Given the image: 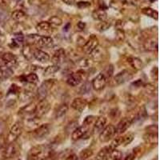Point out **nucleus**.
<instances>
[{
	"label": "nucleus",
	"mask_w": 160,
	"mask_h": 160,
	"mask_svg": "<svg viewBox=\"0 0 160 160\" xmlns=\"http://www.w3.org/2000/svg\"><path fill=\"white\" fill-rule=\"evenodd\" d=\"M27 40L29 44L40 46V47H51L53 45V38L47 35H29L27 36Z\"/></svg>",
	"instance_id": "f257e3e1"
},
{
	"label": "nucleus",
	"mask_w": 160,
	"mask_h": 160,
	"mask_svg": "<svg viewBox=\"0 0 160 160\" xmlns=\"http://www.w3.org/2000/svg\"><path fill=\"white\" fill-rule=\"evenodd\" d=\"M55 83H56L55 79H48L45 80L40 85L38 91H37V95H38V98H39V100L44 99V98H47V96L48 95L51 90L53 88V87L55 85Z\"/></svg>",
	"instance_id": "f03ea898"
},
{
	"label": "nucleus",
	"mask_w": 160,
	"mask_h": 160,
	"mask_svg": "<svg viewBox=\"0 0 160 160\" xmlns=\"http://www.w3.org/2000/svg\"><path fill=\"white\" fill-rule=\"evenodd\" d=\"M50 108H51V104L46 98L39 100L38 103L36 105L34 115H35V118H40L49 111Z\"/></svg>",
	"instance_id": "7ed1b4c3"
},
{
	"label": "nucleus",
	"mask_w": 160,
	"mask_h": 160,
	"mask_svg": "<svg viewBox=\"0 0 160 160\" xmlns=\"http://www.w3.org/2000/svg\"><path fill=\"white\" fill-rule=\"evenodd\" d=\"M107 83H108V78L103 75V73H100L92 80L91 86L95 91H100L104 89Z\"/></svg>",
	"instance_id": "20e7f679"
},
{
	"label": "nucleus",
	"mask_w": 160,
	"mask_h": 160,
	"mask_svg": "<svg viewBox=\"0 0 160 160\" xmlns=\"http://www.w3.org/2000/svg\"><path fill=\"white\" fill-rule=\"evenodd\" d=\"M22 132V122H16L10 129L9 135H8V142H14Z\"/></svg>",
	"instance_id": "39448f33"
},
{
	"label": "nucleus",
	"mask_w": 160,
	"mask_h": 160,
	"mask_svg": "<svg viewBox=\"0 0 160 160\" xmlns=\"http://www.w3.org/2000/svg\"><path fill=\"white\" fill-rule=\"evenodd\" d=\"M115 135V128L113 125L106 126L105 128L99 133V140L102 142H107Z\"/></svg>",
	"instance_id": "423d86ee"
},
{
	"label": "nucleus",
	"mask_w": 160,
	"mask_h": 160,
	"mask_svg": "<svg viewBox=\"0 0 160 160\" xmlns=\"http://www.w3.org/2000/svg\"><path fill=\"white\" fill-rule=\"evenodd\" d=\"M133 77L132 73L128 70H123L121 72L118 73L114 78H113V82L115 85H121L124 82H128V80L131 79Z\"/></svg>",
	"instance_id": "0eeeda50"
},
{
	"label": "nucleus",
	"mask_w": 160,
	"mask_h": 160,
	"mask_svg": "<svg viewBox=\"0 0 160 160\" xmlns=\"http://www.w3.org/2000/svg\"><path fill=\"white\" fill-rule=\"evenodd\" d=\"M134 120H135L134 117H132V118L126 117V118H122L115 128V134L119 135V134H122L123 132H125L131 127L132 122H134Z\"/></svg>",
	"instance_id": "6e6552de"
},
{
	"label": "nucleus",
	"mask_w": 160,
	"mask_h": 160,
	"mask_svg": "<svg viewBox=\"0 0 160 160\" xmlns=\"http://www.w3.org/2000/svg\"><path fill=\"white\" fill-rule=\"evenodd\" d=\"M34 137L36 139L41 140L47 138L50 134V126L49 124H42L34 131Z\"/></svg>",
	"instance_id": "1a4fd4ad"
},
{
	"label": "nucleus",
	"mask_w": 160,
	"mask_h": 160,
	"mask_svg": "<svg viewBox=\"0 0 160 160\" xmlns=\"http://www.w3.org/2000/svg\"><path fill=\"white\" fill-rule=\"evenodd\" d=\"M83 75L84 71H79L78 72L73 73L68 77V80H67V82L69 86L71 87H77V86L79 85L82 81V78H83Z\"/></svg>",
	"instance_id": "9d476101"
},
{
	"label": "nucleus",
	"mask_w": 160,
	"mask_h": 160,
	"mask_svg": "<svg viewBox=\"0 0 160 160\" xmlns=\"http://www.w3.org/2000/svg\"><path fill=\"white\" fill-rule=\"evenodd\" d=\"M98 46V39L95 35H91L89 39L86 42L83 46V51L86 54L91 55L92 51Z\"/></svg>",
	"instance_id": "9b49d317"
},
{
	"label": "nucleus",
	"mask_w": 160,
	"mask_h": 160,
	"mask_svg": "<svg viewBox=\"0 0 160 160\" xmlns=\"http://www.w3.org/2000/svg\"><path fill=\"white\" fill-rule=\"evenodd\" d=\"M2 58L4 61L6 67H8L10 68H12L18 64V59L15 55H13L12 53H4L2 55Z\"/></svg>",
	"instance_id": "f8f14e48"
},
{
	"label": "nucleus",
	"mask_w": 160,
	"mask_h": 160,
	"mask_svg": "<svg viewBox=\"0 0 160 160\" xmlns=\"http://www.w3.org/2000/svg\"><path fill=\"white\" fill-rule=\"evenodd\" d=\"M88 106L87 100L83 98H75L71 102V108L78 112H82Z\"/></svg>",
	"instance_id": "ddd939ff"
},
{
	"label": "nucleus",
	"mask_w": 160,
	"mask_h": 160,
	"mask_svg": "<svg viewBox=\"0 0 160 160\" xmlns=\"http://www.w3.org/2000/svg\"><path fill=\"white\" fill-rule=\"evenodd\" d=\"M65 58H66V51H64L62 48H60V49L57 50V51L54 53L51 61H52L53 64L59 66L60 64L62 63V62H64Z\"/></svg>",
	"instance_id": "4468645a"
},
{
	"label": "nucleus",
	"mask_w": 160,
	"mask_h": 160,
	"mask_svg": "<svg viewBox=\"0 0 160 160\" xmlns=\"http://www.w3.org/2000/svg\"><path fill=\"white\" fill-rule=\"evenodd\" d=\"M108 122V119L104 116H99L95 118V123H94V128L93 131L95 133H100L105 128Z\"/></svg>",
	"instance_id": "2eb2a0df"
},
{
	"label": "nucleus",
	"mask_w": 160,
	"mask_h": 160,
	"mask_svg": "<svg viewBox=\"0 0 160 160\" xmlns=\"http://www.w3.org/2000/svg\"><path fill=\"white\" fill-rule=\"evenodd\" d=\"M17 153L16 147L13 142H10L5 148H4L3 151H2V156L5 159L8 158H11L13 157H15Z\"/></svg>",
	"instance_id": "dca6fc26"
},
{
	"label": "nucleus",
	"mask_w": 160,
	"mask_h": 160,
	"mask_svg": "<svg viewBox=\"0 0 160 160\" xmlns=\"http://www.w3.org/2000/svg\"><path fill=\"white\" fill-rule=\"evenodd\" d=\"M35 108H36V105L34 102H31V103L26 105L18 111V115L22 117L28 116V115H31L35 114Z\"/></svg>",
	"instance_id": "f3484780"
},
{
	"label": "nucleus",
	"mask_w": 160,
	"mask_h": 160,
	"mask_svg": "<svg viewBox=\"0 0 160 160\" xmlns=\"http://www.w3.org/2000/svg\"><path fill=\"white\" fill-rule=\"evenodd\" d=\"M43 153V149L41 146H37L31 148L28 154V159L29 160H39L41 155Z\"/></svg>",
	"instance_id": "a211bd4d"
},
{
	"label": "nucleus",
	"mask_w": 160,
	"mask_h": 160,
	"mask_svg": "<svg viewBox=\"0 0 160 160\" xmlns=\"http://www.w3.org/2000/svg\"><path fill=\"white\" fill-rule=\"evenodd\" d=\"M34 58L39 62L45 63L50 60V55L42 50L37 49L34 51Z\"/></svg>",
	"instance_id": "6ab92c4d"
},
{
	"label": "nucleus",
	"mask_w": 160,
	"mask_h": 160,
	"mask_svg": "<svg viewBox=\"0 0 160 160\" xmlns=\"http://www.w3.org/2000/svg\"><path fill=\"white\" fill-rule=\"evenodd\" d=\"M36 30L40 34H43V35H48L51 31V26L48 22L42 21L37 24Z\"/></svg>",
	"instance_id": "aec40b11"
},
{
	"label": "nucleus",
	"mask_w": 160,
	"mask_h": 160,
	"mask_svg": "<svg viewBox=\"0 0 160 160\" xmlns=\"http://www.w3.org/2000/svg\"><path fill=\"white\" fill-rule=\"evenodd\" d=\"M86 133H87V128L86 127H84V126L78 127V128H76L72 131L71 138L74 141H77V140L82 138L85 135Z\"/></svg>",
	"instance_id": "412c9836"
},
{
	"label": "nucleus",
	"mask_w": 160,
	"mask_h": 160,
	"mask_svg": "<svg viewBox=\"0 0 160 160\" xmlns=\"http://www.w3.org/2000/svg\"><path fill=\"white\" fill-rule=\"evenodd\" d=\"M144 48L149 51H154L158 50V39L157 38H151L148 39L144 43Z\"/></svg>",
	"instance_id": "4be33fe9"
},
{
	"label": "nucleus",
	"mask_w": 160,
	"mask_h": 160,
	"mask_svg": "<svg viewBox=\"0 0 160 160\" xmlns=\"http://www.w3.org/2000/svg\"><path fill=\"white\" fill-rule=\"evenodd\" d=\"M22 54L28 61H31L34 58V51L30 44H26L22 47Z\"/></svg>",
	"instance_id": "5701e85b"
},
{
	"label": "nucleus",
	"mask_w": 160,
	"mask_h": 160,
	"mask_svg": "<svg viewBox=\"0 0 160 160\" xmlns=\"http://www.w3.org/2000/svg\"><path fill=\"white\" fill-rule=\"evenodd\" d=\"M107 16H108V14L105 11V10L102 9V8L95 10L92 13L93 18L95 20H97V21H100V22L107 19Z\"/></svg>",
	"instance_id": "b1692460"
},
{
	"label": "nucleus",
	"mask_w": 160,
	"mask_h": 160,
	"mask_svg": "<svg viewBox=\"0 0 160 160\" xmlns=\"http://www.w3.org/2000/svg\"><path fill=\"white\" fill-rule=\"evenodd\" d=\"M111 151L110 147H105L102 149H101L99 151V152L98 153V155L96 156L97 160H108L109 158L110 154H111Z\"/></svg>",
	"instance_id": "393cba45"
},
{
	"label": "nucleus",
	"mask_w": 160,
	"mask_h": 160,
	"mask_svg": "<svg viewBox=\"0 0 160 160\" xmlns=\"http://www.w3.org/2000/svg\"><path fill=\"white\" fill-rule=\"evenodd\" d=\"M12 75L13 71L11 68L6 67V66L0 68V82H2L7 78H9Z\"/></svg>",
	"instance_id": "a878e982"
},
{
	"label": "nucleus",
	"mask_w": 160,
	"mask_h": 160,
	"mask_svg": "<svg viewBox=\"0 0 160 160\" xmlns=\"http://www.w3.org/2000/svg\"><path fill=\"white\" fill-rule=\"evenodd\" d=\"M105 51L102 48H100V47H97L94 51H92L91 55L92 56V58L95 61H99V60L102 59L104 56H105Z\"/></svg>",
	"instance_id": "bb28decb"
},
{
	"label": "nucleus",
	"mask_w": 160,
	"mask_h": 160,
	"mask_svg": "<svg viewBox=\"0 0 160 160\" xmlns=\"http://www.w3.org/2000/svg\"><path fill=\"white\" fill-rule=\"evenodd\" d=\"M144 140L149 144H158V133H147Z\"/></svg>",
	"instance_id": "cd10ccee"
},
{
	"label": "nucleus",
	"mask_w": 160,
	"mask_h": 160,
	"mask_svg": "<svg viewBox=\"0 0 160 160\" xmlns=\"http://www.w3.org/2000/svg\"><path fill=\"white\" fill-rule=\"evenodd\" d=\"M11 18L15 21H16V22H22V21L26 19L27 15H26V14L22 11L18 10V11H13L12 14H11Z\"/></svg>",
	"instance_id": "c85d7f7f"
},
{
	"label": "nucleus",
	"mask_w": 160,
	"mask_h": 160,
	"mask_svg": "<svg viewBox=\"0 0 160 160\" xmlns=\"http://www.w3.org/2000/svg\"><path fill=\"white\" fill-rule=\"evenodd\" d=\"M68 111V105L67 103L61 104V105L57 108L56 111H55V116L56 118H59L61 117L64 116L67 114Z\"/></svg>",
	"instance_id": "c756f323"
},
{
	"label": "nucleus",
	"mask_w": 160,
	"mask_h": 160,
	"mask_svg": "<svg viewBox=\"0 0 160 160\" xmlns=\"http://www.w3.org/2000/svg\"><path fill=\"white\" fill-rule=\"evenodd\" d=\"M142 14H144L145 15L148 17H151V18H154V19H158V11H155V10L152 9V8H143L142 10Z\"/></svg>",
	"instance_id": "7c9ffc66"
},
{
	"label": "nucleus",
	"mask_w": 160,
	"mask_h": 160,
	"mask_svg": "<svg viewBox=\"0 0 160 160\" xmlns=\"http://www.w3.org/2000/svg\"><path fill=\"white\" fill-rule=\"evenodd\" d=\"M60 68L58 65H55V64H53L52 66H48V68H46L44 70L43 75L44 76H50V75H52L54 74L57 72V71H59Z\"/></svg>",
	"instance_id": "2f4dec72"
},
{
	"label": "nucleus",
	"mask_w": 160,
	"mask_h": 160,
	"mask_svg": "<svg viewBox=\"0 0 160 160\" xmlns=\"http://www.w3.org/2000/svg\"><path fill=\"white\" fill-rule=\"evenodd\" d=\"M33 97V92L28 90H23L21 92L18 93V98H19L22 102H25L28 100L31 99Z\"/></svg>",
	"instance_id": "473e14b6"
},
{
	"label": "nucleus",
	"mask_w": 160,
	"mask_h": 160,
	"mask_svg": "<svg viewBox=\"0 0 160 160\" xmlns=\"http://www.w3.org/2000/svg\"><path fill=\"white\" fill-rule=\"evenodd\" d=\"M26 82L33 85H36L38 82V77L35 73H31L25 77Z\"/></svg>",
	"instance_id": "72a5a7b5"
},
{
	"label": "nucleus",
	"mask_w": 160,
	"mask_h": 160,
	"mask_svg": "<svg viewBox=\"0 0 160 160\" xmlns=\"http://www.w3.org/2000/svg\"><path fill=\"white\" fill-rule=\"evenodd\" d=\"M129 62L131 66L134 69L139 70L142 68V61L138 58H129Z\"/></svg>",
	"instance_id": "f704fd0d"
},
{
	"label": "nucleus",
	"mask_w": 160,
	"mask_h": 160,
	"mask_svg": "<svg viewBox=\"0 0 160 160\" xmlns=\"http://www.w3.org/2000/svg\"><path fill=\"white\" fill-rule=\"evenodd\" d=\"M111 21L104 20V21H101V22L97 25V28H98V30L100 31V32H102V31H105L108 29H109V28H111Z\"/></svg>",
	"instance_id": "c9c22d12"
},
{
	"label": "nucleus",
	"mask_w": 160,
	"mask_h": 160,
	"mask_svg": "<svg viewBox=\"0 0 160 160\" xmlns=\"http://www.w3.org/2000/svg\"><path fill=\"white\" fill-rule=\"evenodd\" d=\"M93 155V151L91 149H84L82 150L79 154V158L80 159L86 160L88 158H91Z\"/></svg>",
	"instance_id": "e433bc0d"
},
{
	"label": "nucleus",
	"mask_w": 160,
	"mask_h": 160,
	"mask_svg": "<svg viewBox=\"0 0 160 160\" xmlns=\"http://www.w3.org/2000/svg\"><path fill=\"white\" fill-rule=\"evenodd\" d=\"M51 27H59L62 24V20L58 16H52L50 18L49 21H48Z\"/></svg>",
	"instance_id": "4c0bfd02"
},
{
	"label": "nucleus",
	"mask_w": 160,
	"mask_h": 160,
	"mask_svg": "<svg viewBox=\"0 0 160 160\" xmlns=\"http://www.w3.org/2000/svg\"><path fill=\"white\" fill-rule=\"evenodd\" d=\"M122 157V153L120 151L115 149L112 150L110 154L109 158H111V160H121Z\"/></svg>",
	"instance_id": "58836bf2"
},
{
	"label": "nucleus",
	"mask_w": 160,
	"mask_h": 160,
	"mask_svg": "<svg viewBox=\"0 0 160 160\" xmlns=\"http://www.w3.org/2000/svg\"><path fill=\"white\" fill-rule=\"evenodd\" d=\"M134 138H135V135H134L133 133H130V134H128V135L122 137V145L124 146L128 145V144H130L131 142H132L133 140H134Z\"/></svg>",
	"instance_id": "ea45409f"
},
{
	"label": "nucleus",
	"mask_w": 160,
	"mask_h": 160,
	"mask_svg": "<svg viewBox=\"0 0 160 160\" xmlns=\"http://www.w3.org/2000/svg\"><path fill=\"white\" fill-rule=\"evenodd\" d=\"M122 145V137H118V138H115V139H113V141L111 142V145L109 146L110 148H111V150H115L117 149L118 147Z\"/></svg>",
	"instance_id": "a19ab883"
},
{
	"label": "nucleus",
	"mask_w": 160,
	"mask_h": 160,
	"mask_svg": "<svg viewBox=\"0 0 160 160\" xmlns=\"http://www.w3.org/2000/svg\"><path fill=\"white\" fill-rule=\"evenodd\" d=\"M91 88H92V86H91V83H90L89 82H86L85 83H83V85L80 88V94H87L88 92H89L91 91Z\"/></svg>",
	"instance_id": "79ce46f5"
},
{
	"label": "nucleus",
	"mask_w": 160,
	"mask_h": 160,
	"mask_svg": "<svg viewBox=\"0 0 160 160\" xmlns=\"http://www.w3.org/2000/svg\"><path fill=\"white\" fill-rule=\"evenodd\" d=\"M116 33V38L118 41H123L125 38V33H124L123 29H116L115 31Z\"/></svg>",
	"instance_id": "37998d69"
},
{
	"label": "nucleus",
	"mask_w": 160,
	"mask_h": 160,
	"mask_svg": "<svg viewBox=\"0 0 160 160\" xmlns=\"http://www.w3.org/2000/svg\"><path fill=\"white\" fill-rule=\"evenodd\" d=\"M95 120V117L93 116V115H90V116H88L86 117V118L84 119V122H83V124H82V126H84V127H88L89 125H91V124L93 123V122Z\"/></svg>",
	"instance_id": "c03bdc74"
},
{
	"label": "nucleus",
	"mask_w": 160,
	"mask_h": 160,
	"mask_svg": "<svg viewBox=\"0 0 160 160\" xmlns=\"http://www.w3.org/2000/svg\"><path fill=\"white\" fill-rule=\"evenodd\" d=\"M90 61H91V60L88 59V58H83V59H82L80 61L79 64L82 68H90L91 66Z\"/></svg>",
	"instance_id": "a18cd8bd"
},
{
	"label": "nucleus",
	"mask_w": 160,
	"mask_h": 160,
	"mask_svg": "<svg viewBox=\"0 0 160 160\" xmlns=\"http://www.w3.org/2000/svg\"><path fill=\"white\" fill-rule=\"evenodd\" d=\"M91 6V3L89 2H83V1H81V2H77V7L80 9H82V8H87L88 7Z\"/></svg>",
	"instance_id": "49530a36"
},
{
	"label": "nucleus",
	"mask_w": 160,
	"mask_h": 160,
	"mask_svg": "<svg viewBox=\"0 0 160 160\" xmlns=\"http://www.w3.org/2000/svg\"><path fill=\"white\" fill-rule=\"evenodd\" d=\"M24 40V37L22 34H16L15 35V42H17V43H21V42H23Z\"/></svg>",
	"instance_id": "de8ad7c7"
},
{
	"label": "nucleus",
	"mask_w": 160,
	"mask_h": 160,
	"mask_svg": "<svg viewBox=\"0 0 160 160\" xmlns=\"http://www.w3.org/2000/svg\"><path fill=\"white\" fill-rule=\"evenodd\" d=\"M85 27H86V25H85V23H84V22H78V24H77L76 28H78V31H82L84 29H85Z\"/></svg>",
	"instance_id": "09e8293b"
},
{
	"label": "nucleus",
	"mask_w": 160,
	"mask_h": 160,
	"mask_svg": "<svg viewBox=\"0 0 160 160\" xmlns=\"http://www.w3.org/2000/svg\"><path fill=\"white\" fill-rule=\"evenodd\" d=\"M115 28L116 29H123V22L122 20H118L115 24Z\"/></svg>",
	"instance_id": "8fccbe9b"
},
{
	"label": "nucleus",
	"mask_w": 160,
	"mask_h": 160,
	"mask_svg": "<svg viewBox=\"0 0 160 160\" xmlns=\"http://www.w3.org/2000/svg\"><path fill=\"white\" fill-rule=\"evenodd\" d=\"M145 89L149 95L150 94H152L153 91H154V88H153V86L151 85V84H148V85L145 88Z\"/></svg>",
	"instance_id": "3c124183"
},
{
	"label": "nucleus",
	"mask_w": 160,
	"mask_h": 160,
	"mask_svg": "<svg viewBox=\"0 0 160 160\" xmlns=\"http://www.w3.org/2000/svg\"><path fill=\"white\" fill-rule=\"evenodd\" d=\"M135 158V153H131V154H129L128 156L126 157L124 160H134Z\"/></svg>",
	"instance_id": "603ef678"
},
{
	"label": "nucleus",
	"mask_w": 160,
	"mask_h": 160,
	"mask_svg": "<svg viewBox=\"0 0 160 160\" xmlns=\"http://www.w3.org/2000/svg\"><path fill=\"white\" fill-rule=\"evenodd\" d=\"M62 2L67 5H73L75 2V0H62Z\"/></svg>",
	"instance_id": "864d4df0"
},
{
	"label": "nucleus",
	"mask_w": 160,
	"mask_h": 160,
	"mask_svg": "<svg viewBox=\"0 0 160 160\" xmlns=\"http://www.w3.org/2000/svg\"><path fill=\"white\" fill-rule=\"evenodd\" d=\"M68 160H78V156L76 155H71L68 157Z\"/></svg>",
	"instance_id": "5fc2aeb1"
},
{
	"label": "nucleus",
	"mask_w": 160,
	"mask_h": 160,
	"mask_svg": "<svg viewBox=\"0 0 160 160\" xmlns=\"http://www.w3.org/2000/svg\"><path fill=\"white\" fill-rule=\"evenodd\" d=\"M2 67H5V63H4V61L2 59V56H0V68H2Z\"/></svg>",
	"instance_id": "6e6d98bb"
},
{
	"label": "nucleus",
	"mask_w": 160,
	"mask_h": 160,
	"mask_svg": "<svg viewBox=\"0 0 160 160\" xmlns=\"http://www.w3.org/2000/svg\"><path fill=\"white\" fill-rule=\"evenodd\" d=\"M3 144H4L3 138H2V137L0 136V149H1V148H2V146H3Z\"/></svg>",
	"instance_id": "4d7b16f0"
},
{
	"label": "nucleus",
	"mask_w": 160,
	"mask_h": 160,
	"mask_svg": "<svg viewBox=\"0 0 160 160\" xmlns=\"http://www.w3.org/2000/svg\"><path fill=\"white\" fill-rule=\"evenodd\" d=\"M39 160H52V158L51 157H43V158H41Z\"/></svg>",
	"instance_id": "13d9d810"
},
{
	"label": "nucleus",
	"mask_w": 160,
	"mask_h": 160,
	"mask_svg": "<svg viewBox=\"0 0 160 160\" xmlns=\"http://www.w3.org/2000/svg\"><path fill=\"white\" fill-rule=\"evenodd\" d=\"M3 39V36H2V33L0 32V42H2V40Z\"/></svg>",
	"instance_id": "bf43d9fd"
},
{
	"label": "nucleus",
	"mask_w": 160,
	"mask_h": 160,
	"mask_svg": "<svg viewBox=\"0 0 160 160\" xmlns=\"http://www.w3.org/2000/svg\"><path fill=\"white\" fill-rule=\"evenodd\" d=\"M2 2H3V0H0V5H1V4H2Z\"/></svg>",
	"instance_id": "052dcab7"
},
{
	"label": "nucleus",
	"mask_w": 160,
	"mask_h": 160,
	"mask_svg": "<svg viewBox=\"0 0 160 160\" xmlns=\"http://www.w3.org/2000/svg\"><path fill=\"white\" fill-rule=\"evenodd\" d=\"M17 1H20V0H17Z\"/></svg>",
	"instance_id": "680f3d73"
},
{
	"label": "nucleus",
	"mask_w": 160,
	"mask_h": 160,
	"mask_svg": "<svg viewBox=\"0 0 160 160\" xmlns=\"http://www.w3.org/2000/svg\"><path fill=\"white\" fill-rule=\"evenodd\" d=\"M18 160H21V159H18Z\"/></svg>",
	"instance_id": "e2e57ef3"
}]
</instances>
